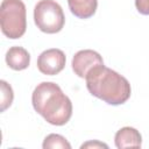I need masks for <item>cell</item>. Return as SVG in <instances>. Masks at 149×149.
I'll return each instance as SVG.
<instances>
[{
  "label": "cell",
  "mask_w": 149,
  "mask_h": 149,
  "mask_svg": "<svg viewBox=\"0 0 149 149\" xmlns=\"http://www.w3.org/2000/svg\"><path fill=\"white\" fill-rule=\"evenodd\" d=\"M80 148L81 149H84V148H106L107 149L108 146L102 143V142H99V141H90V142H86V143L81 144Z\"/></svg>",
  "instance_id": "cell-13"
},
{
  "label": "cell",
  "mask_w": 149,
  "mask_h": 149,
  "mask_svg": "<svg viewBox=\"0 0 149 149\" xmlns=\"http://www.w3.org/2000/svg\"><path fill=\"white\" fill-rule=\"evenodd\" d=\"M0 85H1V108H0V111L5 112L12 105L13 98H14V93H13L12 86L7 81L1 80Z\"/></svg>",
  "instance_id": "cell-11"
},
{
  "label": "cell",
  "mask_w": 149,
  "mask_h": 149,
  "mask_svg": "<svg viewBox=\"0 0 149 149\" xmlns=\"http://www.w3.org/2000/svg\"><path fill=\"white\" fill-rule=\"evenodd\" d=\"M6 63L10 69L21 71L29 66L30 55L22 47H12L6 52Z\"/></svg>",
  "instance_id": "cell-8"
},
{
  "label": "cell",
  "mask_w": 149,
  "mask_h": 149,
  "mask_svg": "<svg viewBox=\"0 0 149 149\" xmlns=\"http://www.w3.org/2000/svg\"><path fill=\"white\" fill-rule=\"evenodd\" d=\"M66 57L61 49L44 50L37 58V68L41 73L47 76H55L59 73L65 66Z\"/></svg>",
  "instance_id": "cell-5"
},
{
  "label": "cell",
  "mask_w": 149,
  "mask_h": 149,
  "mask_svg": "<svg viewBox=\"0 0 149 149\" xmlns=\"http://www.w3.org/2000/svg\"><path fill=\"white\" fill-rule=\"evenodd\" d=\"M102 64H104V61L100 54L91 49H85V50H80L74 54L71 65H72L73 72L78 77L85 78L86 74L93 68L98 65H102Z\"/></svg>",
  "instance_id": "cell-6"
},
{
  "label": "cell",
  "mask_w": 149,
  "mask_h": 149,
  "mask_svg": "<svg viewBox=\"0 0 149 149\" xmlns=\"http://www.w3.org/2000/svg\"><path fill=\"white\" fill-rule=\"evenodd\" d=\"M135 7L139 13L149 15V0H135Z\"/></svg>",
  "instance_id": "cell-12"
},
{
  "label": "cell",
  "mask_w": 149,
  "mask_h": 149,
  "mask_svg": "<svg viewBox=\"0 0 149 149\" xmlns=\"http://www.w3.org/2000/svg\"><path fill=\"white\" fill-rule=\"evenodd\" d=\"M42 147L44 149H55V148H62V149H71V144L66 141V139L59 134H50L48 135L44 141Z\"/></svg>",
  "instance_id": "cell-10"
},
{
  "label": "cell",
  "mask_w": 149,
  "mask_h": 149,
  "mask_svg": "<svg viewBox=\"0 0 149 149\" xmlns=\"http://www.w3.org/2000/svg\"><path fill=\"white\" fill-rule=\"evenodd\" d=\"M0 24L5 36L16 40L23 36L27 28L26 6L22 0H2L0 6Z\"/></svg>",
  "instance_id": "cell-3"
},
{
  "label": "cell",
  "mask_w": 149,
  "mask_h": 149,
  "mask_svg": "<svg viewBox=\"0 0 149 149\" xmlns=\"http://www.w3.org/2000/svg\"><path fill=\"white\" fill-rule=\"evenodd\" d=\"M71 13L79 19H88L94 15L98 0H68Z\"/></svg>",
  "instance_id": "cell-9"
},
{
  "label": "cell",
  "mask_w": 149,
  "mask_h": 149,
  "mask_svg": "<svg viewBox=\"0 0 149 149\" xmlns=\"http://www.w3.org/2000/svg\"><path fill=\"white\" fill-rule=\"evenodd\" d=\"M85 80L88 92L108 105H121L130 98L129 81L104 64L93 68L86 74Z\"/></svg>",
  "instance_id": "cell-2"
},
{
  "label": "cell",
  "mask_w": 149,
  "mask_h": 149,
  "mask_svg": "<svg viewBox=\"0 0 149 149\" xmlns=\"http://www.w3.org/2000/svg\"><path fill=\"white\" fill-rule=\"evenodd\" d=\"M34 109L54 126L65 125L72 115V102L62 88L52 81H42L31 94Z\"/></svg>",
  "instance_id": "cell-1"
},
{
  "label": "cell",
  "mask_w": 149,
  "mask_h": 149,
  "mask_svg": "<svg viewBox=\"0 0 149 149\" xmlns=\"http://www.w3.org/2000/svg\"><path fill=\"white\" fill-rule=\"evenodd\" d=\"M115 147L122 148H140L142 144V136L140 132L133 127H123L119 129L114 136Z\"/></svg>",
  "instance_id": "cell-7"
},
{
  "label": "cell",
  "mask_w": 149,
  "mask_h": 149,
  "mask_svg": "<svg viewBox=\"0 0 149 149\" xmlns=\"http://www.w3.org/2000/svg\"><path fill=\"white\" fill-rule=\"evenodd\" d=\"M34 21L41 31L56 34L63 29L65 16L62 7L55 0H40L34 8Z\"/></svg>",
  "instance_id": "cell-4"
}]
</instances>
